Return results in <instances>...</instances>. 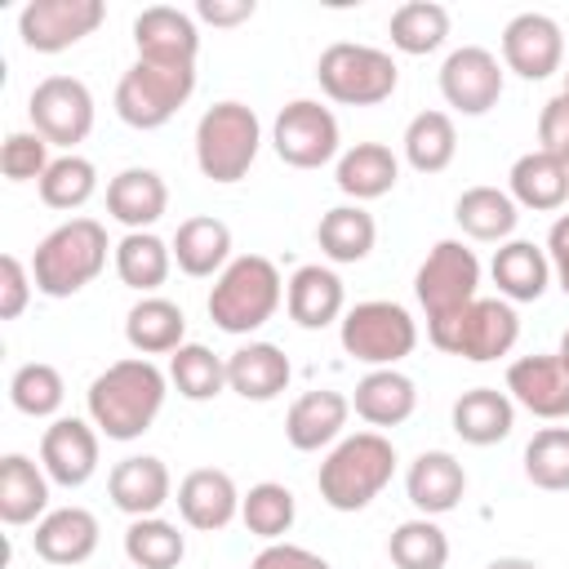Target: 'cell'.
<instances>
[{"instance_id":"6da1fadb","label":"cell","mask_w":569,"mask_h":569,"mask_svg":"<svg viewBox=\"0 0 569 569\" xmlns=\"http://www.w3.org/2000/svg\"><path fill=\"white\" fill-rule=\"evenodd\" d=\"M164 396H169V373L147 356H124L89 382L84 409L107 440L129 445L151 431V422L164 409Z\"/></svg>"},{"instance_id":"7a4b0ae2","label":"cell","mask_w":569,"mask_h":569,"mask_svg":"<svg viewBox=\"0 0 569 569\" xmlns=\"http://www.w3.org/2000/svg\"><path fill=\"white\" fill-rule=\"evenodd\" d=\"M396 462H400L396 445L382 431H351L325 453L316 471V489L333 511H365L391 485Z\"/></svg>"},{"instance_id":"3957f363","label":"cell","mask_w":569,"mask_h":569,"mask_svg":"<svg viewBox=\"0 0 569 569\" xmlns=\"http://www.w3.org/2000/svg\"><path fill=\"white\" fill-rule=\"evenodd\" d=\"M107 253L116 244L107 240V227L98 218H67L58 222L31 253V280L44 298H76L84 284H93L107 267Z\"/></svg>"},{"instance_id":"277c9868","label":"cell","mask_w":569,"mask_h":569,"mask_svg":"<svg viewBox=\"0 0 569 569\" xmlns=\"http://www.w3.org/2000/svg\"><path fill=\"white\" fill-rule=\"evenodd\" d=\"M284 302V280L276 271L271 258L262 253H240L222 267V276H213V289H209V320L222 329V333H253L262 329Z\"/></svg>"},{"instance_id":"5b68a950","label":"cell","mask_w":569,"mask_h":569,"mask_svg":"<svg viewBox=\"0 0 569 569\" xmlns=\"http://www.w3.org/2000/svg\"><path fill=\"white\" fill-rule=\"evenodd\" d=\"M262 151V120L249 102H213L196 120V164L209 182L231 187L240 182Z\"/></svg>"},{"instance_id":"8992f818","label":"cell","mask_w":569,"mask_h":569,"mask_svg":"<svg viewBox=\"0 0 569 569\" xmlns=\"http://www.w3.org/2000/svg\"><path fill=\"white\" fill-rule=\"evenodd\" d=\"M431 347H440L445 356L471 360V365H489L511 356V347L520 342V316L507 298H476L462 311L431 320L427 325Z\"/></svg>"},{"instance_id":"52a82bcc","label":"cell","mask_w":569,"mask_h":569,"mask_svg":"<svg viewBox=\"0 0 569 569\" xmlns=\"http://www.w3.org/2000/svg\"><path fill=\"white\" fill-rule=\"evenodd\" d=\"M316 80H320L325 98H333L342 107H378L396 93L400 67L387 49L356 44V40H333L316 58Z\"/></svg>"},{"instance_id":"ba28073f","label":"cell","mask_w":569,"mask_h":569,"mask_svg":"<svg viewBox=\"0 0 569 569\" xmlns=\"http://www.w3.org/2000/svg\"><path fill=\"white\" fill-rule=\"evenodd\" d=\"M338 338L351 360L369 369H396L418 347V320L391 298H369L347 307V316L338 320Z\"/></svg>"},{"instance_id":"9c48e42d","label":"cell","mask_w":569,"mask_h":569,"mask_svg":"<svg viewBox=\"0 0 569 569\" xmlns=\"http://www.w3.org/2000/svg\"><path fill=\"white\" fill-rule=\"evenodd\" d=\"M191 93H196V67L133 58V67L116 84V116L129 129H160L187 107Z\"/></svg>"},{"instance_id":"30bf717a","label":"cell","mask_w":569,"mask_h":569,"mask_svg":"<svg viewBox=\"0 0 569 569\" xmlns=\"http://www.w3.org/2000/svg\"><path fill=\"white\" fill-rule=\"evenodd\" d=\"M413 293H418V307L427 311V325L462 311L467 302H476L480 298V258H476V249H467L462 240H436L427 249L418 276H413Z\"/></svg>"},{"instance_id":"8fae6325","label":"cell","mask_w":569,"mask_h":569,"mask_svg":"<svg viewBox=\"0 0 569 569\" xmlns=\"http://www.w3.org/2000/svg\"><path fill=\"white\" fill-rule=\"evenodd\" d=\"M27 116L49 147L76 151V142L93 133V93L76 76H44L27 98Z\"/></svg>"},{"instance_id":"7c38bea8","label":"cell","mask_w":569,"mask_h":569,"mask_svg":"<svg viewBox=\"0 0 569 569\" xmlns=\"http://www.w3.org/2000/svg\"><path fill=\"white\" fill-rule=\"evenodd\" d=\"M338 116L329 107H320L316 98H293L280 107L276 124H271V147L289 169H320L329 160H338Z\"/></svg>"},{"instance_id":"4fadbf2b","label":"cell","mask_w":569,"mask_h":569,"mask_svg":"<svg viewBox=\"0 0 569 569\" xmlns=\"http://www.w3.org/2000/svg\"><path fill=\"white\" fill-rule=\"evenodd\" d=\"M107 18L102 0H27L18 13V36L31 53H62L93 36Z\"/></svg>"},{"instance_id":"5bb4252c","label":"cell","mask_w":569,"mask_h":569,"mask_svg":"<svg viewBox=\"0 0 569 569\" xmlns=\"http://www.w3.org/2000/svg\"><path fill=\"white\" fill-rule=\"evenodd\" d=\"M507 67L485 44H462L440 62V98L458 116H489L502 98Z\"/></svg>"},{"instance_id":"9a60e30c","label":"cell","mask_w":569,"mask_h":569,"mask_svg":"<svg viewBox=\"0 0 569 569\" xmlns=\"http://www.w3.org/2000/svg\"><path fill=\"white\" fill-rule=\"evenodd\" d=\"M98 453H102V431L89 418H53L40 436V467L49 471L53 485L62 489H80L93 480L98 471Z\"/></svg>"},{"instance_id":"2e32d148","label":"cell","mask_w":569,"mask_h":569,"mask_svg":"<svg viewBox=\"0 0 569 569\" xmlns=\"http://www.w3.org/2000/svg\"><path fill=\"white\" fill-rule=\"evenodd\" d=\"M565 62V31L547 13H516L502 27V67L520 80H547Z\"/></svg>"},{"instance_id":"e0dca14e","label":"cell","mask_w":569,"mask_h":569,"mask_svg":"<svg viewBox=\"0 0 569 569\" xmlns=\"http://www.w3.org/2000/svg\"><path fill=\"white\" fill-rule=\"evenodd\" d=\"M240 498L244 493L236 489V480L222 467H196V471H187L178 480V493H173L182 525L187 529H200V533L227 529L240 516Z\"/></svg>"},{"instance_id":"ac0fdd59","label":"cell","mask_w":569,"mask_h":569,"mask_svg":"<svg viewBox=\"0 0 569 569\" xmlns=\"http://www.w3.org/2000/svg\"><path fill=\"white\" fill-rule=\"evenodd\" d=\"M507 396L542 422L569 418V369L560 356H520L507 365Z\"/></svg>"},{"instance_id":"d6986e66","label":"cell","mask_w":569,"mask_h":569,"mask_svg":"<svg viewBox=\"0 0 569 569\" xmlns=\"http://www.w3.org/2000/svg\"><path fill=\"white\" fill-rule=\"evenodd\" d=\"M133 49L147 62H173V67H196L200 53V27L191 13L173 4H151L133 18Z\"/></svg>"},{"instance_id":"ffe728a7","label":"cell","mask_w":569,"mask_h":569,"mask_svg":"<svg viewBox=\"0 0 569 569\" xmlns=\"http://www.w3.org/2000/svg\"><path fill=\"white\" fill-rule=\"evenodd\" d=\"M107 493H111V507L124 511L129 520L160 516V507L173 498V476H169L164 458H156V453H129V458H120L111 467Z\"/></svg>"},{"instance_id":"44dd1931","label":"cell","mask_w":569,"mask_h":569,"mask_svg":"<svg viewBox=\"0 0 569 569\" xmlns=\"http://www.w3.org/2000/svg\"><path fill=\"white\" fill-rule=\"evenodd\" d=\"M284 311L298 329H329L333 320L347 316V289L333 267L325 262H302L284 280Z\"/></svg>"},{"instance_id":"7402d4cb","label":"cell","mask_w":569,"mask_h":569,"mask_svg":"<svg viewBox=\"0 0 569 569\" xmlns=\"http://www.w3.org/2000/svg\"><path fill=\"white\" fill-rule=\"evenodd\" d=\"M347 418H351V400L333 387H320V391H302L289 413H284V440L298 449V453H316V449H333L347 431Z\"/></svg>"},{"instance_id":"603a6c76","label":"cell","mask_w":569,"mask_h":569,"mask_svg":"<svg viewBox=\"0 0 569 569\" xmlns=\"http://www.w3.org/2000/svg\"><path fill=\"white\" fill-rule=\"evenodd\" d=\"M405 493L418 516H449L467 493V467L449 449H422L405 471Z\"/></svg>"},{"instance_id":"cb8c5ba5","label":"cell","mask_w":569,"mask_h":569,"mask_svg":"<svg viewBox=\"0 0 569 569\" xmlns=\"http://www.w3.org/2000/svg\"><path fill=\"white\" fill-rule=\"evenodd\" d=\"M98 516L89 507H53L36 520V533H31V547L44 565H84L93 551H98Z\"/></svg>"},{"instance_id":"d4e9b609","label":"cell","mask_w":569,"mask_h":569,"mask_svg":"<svg viewBox=\"0 0 569 569\" xmlns=\"http://www.w3.org/2000/svg\"><path fill=\"white\" fill-rule=\"evenodd\" d=\"M169 209V187L156 169L129 164L107 182V213L129 231H151Z\"/></svg>"},{"instance_id":"484cf974","label":"cell","mask_w":569,"mask_h":569,"mask_svg":"<svg viewBox=\"0 0 569 569\" xmlns=\"http://www.w3.org/2000/svg\"><path fill=\"white\" fill-rule=\"evenodd\" d=\"M289 378L293 365L276 342H244L227 356V391H236L240 400L267 405L289 387Z\"/></svg>"},{"instance_id":"4316f807","label":"cell","mask_w":569,"mask_h":569,"mask_svg":"<svg viewBox=\"0 0 569 569\" xmlns=\"http://www.w3.org/2000/svg\"><path fill=\"white\" fill-rule=\"evenodd\" d=\"M333 182L338 191L351 200V204H365V200H382L387 191H396L400 182V160L387 142H356L338 156L333 164Z\"/></svg>"},{"instance_id":"83f0119b","label":"cell","mask_w":569,"mask_h":569,"mask_svg":"<svg viewBox=\"0 0 569 569\" xmlns=\"http://www.w3.org/2000/svg\"><path fill=\"white\" fill-rule=\"evenodd\" d=\"M449 422H453V436L458 440H467L476 449H489V445H498V440L511 436V427H516V400L507 391H498V387H471V391H462L453 400Z\"/></svg>"},{"instance_id":"f1b7e54d","label":"cell","mask_w":569,"mask_h":569,"mask_svg":"<svg viewBox=\"0 0 569 569\" xmlns=\"http://www.w3.org/2000/svg\"><path fill=\"white\" fill-rule=\"evenodd\" d=\"M351 409H356V418L369 422L373 431L400 427V422H409L413 409H418V387H413V378L400 373V369H369V373L356 382Z\"/></svg>"},{"instance_id":"f546056e","label":"cell","mask_w":569,"mask_h":569,"mask_svg":"<svg viewBox=\"0 0 569 569\" xmlns=\"http://www.w3.org/2000/svg\"><path fill=\"white\" fill-rule=\"evenodd\" d=\"M489 276L498 284V298L507 302H538L551 284V258L533 240H507L493 249Z\"/></svg>"},{"instance_id":"4dcf8cb0","label":"cell","mask_w":569,"mask_h":569,"mask_svg":"<svg viewBox=\"0 0 569 569\" xmlns=\"http://www.w3.org/2000/svg\"><path fill=\"white\" fill-rule=\"evenodd\" d=\"M124 342L138 351V356H173L182 342H187V316L173 298H160V293H147L129 307L124 316Z\"/></svg>"},{"instance_id":"1f68e13d","label":"cell","mask_w":569,"mask_h":569,"mask_svg":"<svg viewBox=\"0 0 569 569\" xmlns=\"http://www.w3.org/2000/svg\"><path fill=\"white\" fill-rule=\"evenodd\" d=\"M173 262L182 276H222V267L231 262V227L222 218H209V213H196V218H182L178 231H173Z\"/></svg>"},{"instance_id":"d6a6232c","label":"cell","mask_w":569,"mask_h":569,"mask_svg":"<svg viewBox=\"0 0 569 569\" xmlns=\"http://www.w3.org/2000/svg\"><path fill=\"white\" fill-rule=\"evenodd\" d=\"M49 471L27 453L0 458V520L4 525H36L49 511Z\"/></svg>"},{"instance_id":"836d02e7","label":"cell","mask_w":569,"mask_h":569,"mask_svg":"<svg viewBox=\"0 0 569 569\" xmlns=\"http://www.w3.org/2000/svg\"><path fill=\"white\" fill-rule=\"evenodd\" d=\"M507 196L520 204V209H533V213H556L565 200H569V164H560L556 156L547 151H525L516 156L511 173H507Z\"/></svg>"},{"instance_id":"e575fe53","label":"cell","mask_w":569,"mask_h":569,"mask_svg":"<svg viewBox=\"0 0 569 569\" xmlns=\"http://www.w3.org/2000/svg\"><path fill=\"white\" fill-rule=\"evenodd\" d=\"M453 222L480 244H507L520 222V204L502 187H467L453 200Z\"/></svg>"},{"instance_id":"d590c367","label":"cell","mask_w":569,"mask_h":569,"mask_svg":"<svg viewBox=\"0 0 569 569\" xmlns=\"http://www.w3.org/2000/svg\"><path fill=\"white\" fill-rule=\"evenodd\" d=\"M316 244L329 262H365L378 244V222L365 204H333L316 222Z\"/></svg>"},{"instance_id":"8d00e7d4","label":"cell","mask_w":569,"mask_h":569,"mask_svg":"<svg viewBox=\"0 0 569 569\" xmlns=\"http://www.w3.org/2000/svg\"><path fill=\"white\" fill-rule=\"evenodd\" d=\"M116 276L120 284L138 289L142 298L156 293L173 271V244H164L156 231H124L116 240Z\"/></svg>"},{"instance_id":"74e56055","label":"cell","mask_w":569,"mask_h":569,"mask_svg":"<svg viewBox=\"0 0 569 569\" xmlns=\"http://www.w3.org/2000/svg\"><path fill=\"white\" fill-rule=\"evenodd\" d=\"M405 160L409 169L418 173H445L458 156V124L449 111H418L409 124H405Z\"/></svg>"},{"instance_id":"f35d334b","label":"cell","mask_w":569,"mask_h":569,"mask_svg":"<svg viewBox=\"0 0 569 569\" xmlns=\"http://www.w3.org/2000/svg\"><path fill=\"white\" fill-rule=\"evenodd\" d=\"M124 556L133 569H178L187 556V533L164 516H138L124 529Z\"/></svg>"},{"instance_id":"ab89813d","label":"cell","mask_w":569,"mask_h":569,"mask_svg":"<svg viewBox=\"0 0 569 569\" xmlns=\"http://www.w3.org/2000/svg\"><path fill=\"white\" fill-rule=\"evenodd\" d=\"M387 36L400 53L409 58H422V53H436L445 40H449V9L436 4V0H409L391 13L387 22Z\"/></svg>"},{"instance_id":"60d3db41","label":"cell","mask_w":569,"mask_h":569,"mask_svg":"<svg viewBox=\"0 0 569 569\" xmlns=\"http://www.w3.org/2000/svg\"><path fill=\"white\" fill-rule=\"evenodd\" d=\"M169 382L178 387L182 400L204 405V400L227 391V360L218 351H209L204 342H182L169 356Z\"/></svg>"},{"instance_id":"b9f144b4","label":"cell","mask_w":569,"mask_h":569,"mask_svg":"<svg viewBox=\"0 0 569 569\" xmlns=\"http://www.w3.org/2000/svg\"><path fill=\"white\" fill-rule=\"evenodd\" d=\"M240 520H244V529H249L253 538L280 542V538L293 529V520H298V498H293L289 485L262 480V485H253V489L240 498Z\"/></svg>"},{"instance_id":"7bdbcfd3","label":"cell","mask_w":569,"mask_h":569,"mask_svg":"<svg viewBox=\"0 0 569 569\" xmlns=\"http://www.w3.org/2000/svg\"><path fill=\"white\" fill-rule=\"evenodd\" d=\"M387 556L396 569H445L449 565V533L431 516L400 520L387 538Z\"/></svg>"},{"instance_id":"ee69618b","label":"cell","mask_w":569,"mask_h":569,"mask_svg":"<svg viewBox=\"0 0 569 569\" xmlns=\"http://www.w3.org/2000/svg\"><path fill=\"white\" fill-rule=\"evenodd\" d=\"M36 187H40V200L49 209L71 213V209H84L98 196V169H93V160H84L76 151H62V156H53L49 173Z\"/></svg>"},{"instance_id":"f6af8a7d","label":"cell","mask_w":569,"mask_h":569,"mask_svg":"<svg viewBox=\"0 0 569 569\" xmlns=\"http://www.w3.org/2000/svg\"><path fill=\"white\" fill-rule=\"evenodd\" d=\"M9 400L27 418H53L67 400V382L49 360H27L9 378Z\"/></svg>"},{"instance_id":"bcb514c9","label":"cell","mask_w":569,"mask_h":569,"mask_svg":"<svg viewBox=\"0 0 569 569\" xmlns=\"http://www.w3.org/2000/svg\"><path fill=\"white\" fill-rule=\"evenodd\" d=\"M525 480L542 493L569 489V427H542L525 445Z\"/></svg>"},{"instance_id":"7dc6e473","label":"cell","mask_w":569,"mask_h":569,"mask_svg":"<svg viewBox=\"0 0 569 569\" xmlns=\"http://www.w3.org/2000/svg\"><path fill=\"white\" fill-rule=\"evenodd\" d=\"M53 156H49V142L36 133V129H18L4 138L0 147V173L9 182H40L49 173Z\"/></svg>"},{"instance_id":"c3c4849f","label":"cell","mask_w":569,"mask_h":569,"mask_svg":"<svg viewBox=\"0 0 569 569\" xmlns=\"http://www.w3.org/2000/svg\"><path fill=\"white\" fill-rule=\"evenodd\" d=\"M31 293H36L31 262H22L18 253H4L0 258V320H18L31 302Z\"/></svg>"},{"instance_id":"681fc988","label":"cell","mask_w":569,"mask_h":569,"mask_svg":"<svg viewBox=\"0 0 569 569\" xmlns=\"http://www.w3.org/2000/svg\"><path fill=\"white\" fill-rule=\"evenodd\" d=\"M538 151L569 164V93L565 89L556 98H547L538 111Z\"/></svg>"},{"instance_id":"f907efd6","label":"cell","mask_w":569,"mask_h":569,"mask_svg":"<svg viewBox=\"0 0 569 569\" xmlns=\"http://www.w3.org/2000/svg\"><path fill=\"white\" fill-rule=\"evenodd\" d=\"M249 569H329V560L325 556H316L311 547H298V542H267L253 560H249Z\"/></svg>"},{"instance_id":"816d5d0a","label":"cell","mask_w":569,"mask_h":569,"mask_svg":"<svg viewBox=\"0 0 569 569\" xmlns=\"http://www.w3.org/2000/svg\"><path fill=\"white\" fill-rule=\"evenodd\" d=\"M547 258H551V280L560 284V293L569 298V213H560L547 231Z\"/></svg>"},{"instance_id":"f5cc1de1","label":"cell","mask_w":569,"mask_h":569,"mask_svg":"<svg viewBox=\"0 0 569 569\" xmlns=\"http://www.w3.org/2000/svg\"><path fill=\"white\" fill-rule=\"evenodd\" d=\"M253 13H258L253 0H200V4H196V18L209 22V27H240V22H249Z\"/></svg>"},{"instance_id":"db71d44e","label":"cell","mask_w":569,"mask_h":569,"mask_svg":"<svg viewBox=\"0 0 569 569\" xmlns=\"http://www.w3.org/2000/svg\"><path fill=\"white\" fill-rule=\"evenodd\" d=\"M485 569H542V565L529 560V556H493Z\"/></svg>"},{"instance_id":"11a10c76","label":"cell","mask_w":569,"mask_h":569,"mask_svg":"<svg viewBox=\"0 0 569 569\" xmlns=\"http://www.w3.org/2000/svg\"><path fill=\"white\" fill-rule=\"evenodd\" d=\"M556 356H560V365H565V369H569V329H565V333H560V347H556Z\"/></svg>"},{"instance_id":"9f6ffc18","label":"cell","mask_w":569,"mask_h":569,"mask_svg":"<svg viewBox=\"0 0 569 569\" xmlns=\"http://www.w3.org/2000/svg\"><path fill=\"white\" fill-rule=\"evenodd\" d=\"M565 93H569V71H565Z\"/></svg>"}]
</instances>
